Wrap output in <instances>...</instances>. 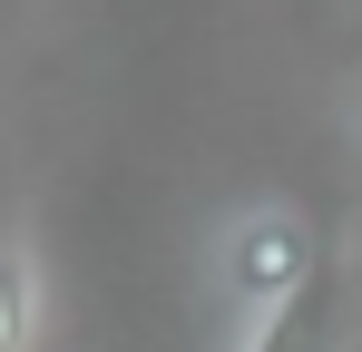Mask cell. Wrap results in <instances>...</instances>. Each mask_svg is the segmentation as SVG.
I'll use <instances>...</instances> for the list:
<instances>
[{
  "label": "cell",
  "mask_w": 362,
  "mask_h": 352,
  "mask_svg": "<svg viewBox=\"0 0 362 352\" xmlns=\"http://www.w3.org/2000/svg\"><path fill=\"white\" fill-rule=\"evenodd\" d=\"M245 352H362V284H353V245L323 235L313 264L294 274V293H274L255 313Z\"/></svg>",
  "instance_id": "obj_1"
},
{
  "label": "cell",
  "mask_w": 362,
  "mask_h": 352,
  "mask_svg": "<svg viewBox=\"0 0 362 352\" xmlns=\"http://www.w3.org/2000/svg\"><path fill=\"white\" fill-rule=\"evenodd\" d=\"M30 313H40L30 264H20V254H0V352H20V343H30Z\"/></svg>",
  "instance_id": "obj_2"
},
{
  "label": "cell",
  "mask_w": 362,
  "mask_h": 352,
  "mask_svg": "<svg viewBox=\"0 0 362 352\" xmlns=\"http://www.w3.org/2000/svg\"><path fill=\"white\" fill-rule=\"evenodd\" d=\"M353 137H362V88H353Z\"/></svg>",
  "instance_id": "obj_3"
}]
</instances>
